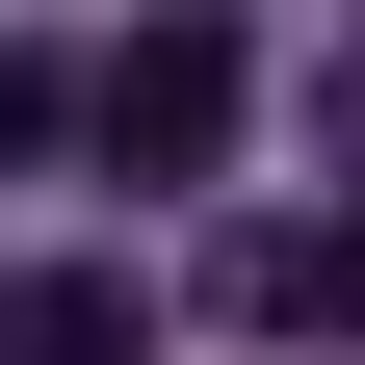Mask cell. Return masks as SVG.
Here are the masks:
<instances>
[{
	"label": "cell",
	"mask_w": 365,
	"mask_h": 365,
	"mask_svg": "<svg viewBox=\"0 0 365 365\" xmlns=\"http://www.w3.org/2000/svg\"><path fill=\"white\" fill-rule=\"evenodd\" d=\"M130 339H157L130 261H26V287H0V365H130Z\"/></svg>",
	"instance_id": "3"
},
{
	"label": "cell",
	"mask_w": 365,
	"mask_h": 365,
	"mask_svg": "<svg viewBox=\"0 0 365 365\" xmlns=\"http://www.w3.org/2000/svg\"><path fill=\"white\" fill-rule=\"evenodd\" d=\"M235 105H261L235 0H157V26H105V53H78V130H105V182H209V157H235Z\"/></svg>",
	"instance_id": "1"
},
{
	"label": "cell",
	"mask_w": 365,
	"mask_h": 365,
	"mask_svg": "<svg viewBox=\"0 0 365 365\" xmlns=\"http://www.w3.org/2000/svg\"><path fill=\"white\" fill-rule=\"evenodd\" d=\"M313 157H339V182H365V53H339V78H313Z\"/></svg>",
	"instance_id": "5"
},
{
	"label": "cell",
	"mask_w": 365,
	"mask_h": 365,
	"mask_svg": "<svg viewBox=\"0 0 365 365\" xmlns=\"http://www.w3.org/2000/svg\"><path fill=\"white\" fill-rule=\"evenodd\" d=\"M235 313H261V339H365V209H287V235H235Z\"/></svg>",
	"instance_id": "2"
},
{
	"label": "cell",
	"mask_w": 365,
	"mask_h": 365,
	"mask_svg": "<svg viewBox=\"0 0 365 365\" xmlns=\"http://www.w3.org/2000/svg\"><path fill=\"white\" fill-rule=\"evenodd\" d=\"M53 130H78V78H53V53H0V157H53Z\"/></svg>",
	"instance_id": "4"
}]
</instances>
